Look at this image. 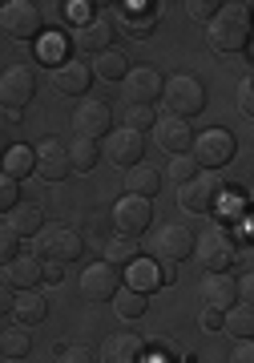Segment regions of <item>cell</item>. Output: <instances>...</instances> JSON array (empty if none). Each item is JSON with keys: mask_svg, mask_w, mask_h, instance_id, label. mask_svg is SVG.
I'll list each match as a JSON object with an SVG mask.
<instances>
[{"mask_svg": "<svg viewBox=\"0 0 254 363\" xmlns=\"http://www.w3.org/2000/svg\"><path fill=\"white\" fill-rule=\"evenodd\" d=\"M126 286H129V291H141V295H150L153 286H162V279H158V262H150V259L129 262V271H126Z\"/></svg>", "mask_w": 254, "mask_h": 363, "instance_id": "cell-28", "label": "cell"}, {"mask_svg": "<svg viewBox=\"0 0 254 363\" xmlns=\"http://www.w3.org/2000/svg\"><path fill=\"white\" fill-rule=\"evenodd\" d=\"M153 121H158V113L150 105H126V130L145 133V130H153Z\"/></svg>", "mask_w": 254, "mask_h": 363, "instance_id": "cell-33", "label": "cell"}, {"mask_svg": "<svg viewBox=\"0 0 254 363\" xmlns=\"http://www.w3.org/2000/svg\"><path fill=\"white\" fill-rule=\"evenodd\" d=\"M153 133H158V145L162 150H170V154H190V145H194V130H190V121L186 117H158L153 121Z\"/></svg>", "mask_w": 254, "mask_h": 363, "instance_id": "cell-16", "label": "cell"}, {"mask_svg": "<svg viewBox=\"0 0 254 363\" xmlns=\"http://www.w3.org/2000/svg\"><path fill=\"white\" fill-rule=\"evenodd\" d=\"M0 174H9L13 182L28 178V174H33V150H25V145L4 150V169H0Z\"/></svg>", "mask_w": 254, "mask_h": 363, "instance_id": "cell-31", "label": "cell"}, {"mask_svg": "<svg viewBox=\"0 0 254 363\" xmlns=\"http://www.w3.org/2000/svg\"><path fill=\"white\" fill-rule=\"evenodd\" d=\"M9 286H21V291H33V286L40 283V271H45V262L37 259V255H16L9 267Z\"/></svg>", "mask_w": 254, "mask_h": 363, "instance_id": "cell-23", "label": "cell"}, {"mask_svg": "<svg viewBox=\"0 0 254 363\" xmlns=\"http://www.w3.org/2000/svg\"><path fill=\"white\" fill-rule=\"evenodd\" d=\"M33 247H37V259L40 262H73V259H81L85 238H81V230H77V226L53 222V226H40V230H37Z\"/></svg>", "mask_w": 254, "mask_h": 363, "instance_id": "cell-2", "label": "cell"}, {"mask_svg": "<svg viewBox=\"0 0 254 363\" xmlns=\"http://www.w3.org/2000/svg\"><path fill=\"white\" fill-rule=\"evenodd\" d=\"M153 255L162 262H182L194 255V234L186 230V226H178V222H165L162 230L153 234Z\"/></svg>", "mask_w": 254, "mask_h": 363, "instance_id": "cell-11", "label": "cell"}, {"mask_svg": "<svg viewBox=\"0 0 254 363\" xmlns=\"http://www.w3.org/2000/svg\"><path fill=\"white\" fill-rule=\"evenodd\" d=\"M121 89H126L129 105H150L153 109V101L162 97V73L150 69V65H133L126 77H121Z\"/></svg>", "mask_w": 254, "mask_h": 363, "instance_id": "cell-10", "label": "cell"}, {"mask_svg": "<svg viewBox=\"0 0 254 363\" xmlns=\"http://www.w3.org/2000/svg\"><path fill=\"white\" fill-rule=\"evenodd\" d=\"M121 291V271L109 267V262H97V267H85L81 271V295L89 303H105Z\"/></svg>", "mask_w": 254, "mask_h": 363, "instance_id": "cell-12", "label": "cell"}, {"mask_svg": "<svg viewBox=\"0 0 254 363\" xmlns=\"http://www.w3.org/2000/svg\"><path fill=\"white\" fill-rule=\"evenodd\" d=\"M89 73H93V77H101V81H121L129 73V61L117 49H105V52H97V57H93Z\"/></svg>", "mask_w": 254, "mask_h": 363, "instance_id": "cell-27", "label": "cell"}, {"mask_svg": "<svg viewBox=\"0 0 254 363\" xmlns=\"http://www.w3.org/2000/svg\"><path fill=\"white\" fill-rule=\"evenodd\" d=\"M57 363H93V351L81 347V343H73V347H57Z\"/></svg>", "mask_w": 254, "mask_h": 363, "instance_id": "cell-40", "label": "cell"}, {"mask_svg": "<svg viewBox=\"0 0 254 363\" xmlns=\"http://www.w3.org/2000/svg\"><path fill=\"white\" fill-rule=\"evenodd\" d=\"M234 150H238V142H234V133L226 130H206L194 138V162H198V169H218L226 166L230 157H234Z\"/></svg>", "mask_w": 254, "mask_h": 363, "instance_id": "cell-8", "label": "cell"}, {"mask_svg": "<svg viewBox=\"0 0 254 363\" xmlns=\"http://www.w3.org/2000/svg\"><path fill=\"white\" fill-rule=\"evenodd\" d=\"M226 190V182L218 169H198L186 186H178V202L182 210H190V214H210L218 206V198Z\"/></svg>", "mask_w": 254, "mask_h": 363, "instance_id": "cell-5", "label": "cell"}, {"mask_svg": "<svg viewBox=\"0 0 254 363\" xmlns=\"http://www.w3.org/2000/svg\"><path fill=\"white\" fill-rule=\"evenodd\" d=\"M37 93V69L33 65H9L0 73V105H9V113H21Z\"/></svg>", "mask_w": 254, "mask_h": 363, "instance_id": "cell-6", "label": "cell"}, {"mask_svg": "<svg viewBox=\"0 0 254 363\" xmlns=\"http://www.w3.org/2000/svg\"><path fill=\"white\" fill-rule=\"evenodd\" d=\"M0 25L13 40H37L40 28H45V16L33 0H9L4 9H0Z\"/></svg>", "mask_w": 254, "mask_h": 363, "instance_id": "cell-7", "label": "cell"}, {"mask_svg": "<svg viewBox=\"0 0 254 363\" xmlns=\"http://www.w3.org/2000/svg\"><path fill=\"white\" fill-rule=\"evenodd\" d=\"M158 279L170 286V283H174V267H170V262H165V267H158Z\"/></svg>", "mask_w": 254, "mask_h": 363, "instance_id": "cell-47", "label": "cell"}, {"mask_svg": "<svg viewBox=\"0 0 254 363\" xmlns=\"http://www.w3.org/2000/svg\"><path fill=\"white\" fill-rule=\"evenodd\" d=\"M40 279H49V283H61V262H45Z\"/></svg>", "mask_w": 254, "mask_h": 363, "instance_id": "cell-46", "label": "cell"}, {"mask_svg": "<svg viewBox=\"0 0 254 363\" xmlns=\"http://www.w3.org/2000/svg\"><path fill=\"white\" fill-rule=\"evenodd\" d=\"M109 40H114V25H109L105 16H85V21L73 28V45L85 49V52H93V57L109 49Z\"/></svg>", "mask_w": 254, "mask_h": 363, "instance_id": "cell-18", "label": "cell"}, {"mask_svg": "<svg viewBox=\"0 0 254 363\" xmlns=\"http://www.w3.org/2000/svg\"><path fill=\"white\" fill-rule=\"evenodd\" d=\"M53 85L61 93H69V97H81L93 85V73L85 61H61V65L53 69Z\"/></svg>", "mask_w": 254, "mask_h": 363, "instance_id": "cell-20", "label": "cell"}, {"mask_svg": "<svg viewBox=\"0 0 254 363\" xmlns=\"http://www.w3.org/2000/svg\"><path fill=\"white\" fill-rule=\"evenodd\" d=\"M165 174L178 182V186H186V182L198 174V162H194L190 154H174V157H170V166H165Z\"/></svg>", "mask_w": 254, "mask_h": 363, "instance_id": "cell-34", "label": "cell"}, {"mask_svg": "<svg viewBox=\"0 0 254 363\" xmlns=\"http://www.w3.org/2000/svg\"><path fill=\"white\" fill-rule=\"evenodd\" d=\"M69 174H89L93 166H97V157H101V150H97V142H89V138H69Z\"/></svg>", "mask_w": 254, "mask_h": 363, "instance_id": "cell-24", "label": "cell"}, {"mask_svg": "<svg viewBox=\"0 0 254 363\" xmlns=\"http://www.w3.org/2000/svg\"><path fill=\"white\" fill-rule=\"evenodd\" d=\"M214 210H222V218L234 222V218H242V214H246V198L234 194V190H222V198H218Z\"/></svg>", "mask_w": 254, "mask_h": 363, "instance_id": "cell-36", "label": "cell"}, {"mask_svg": "<svg viewBox=\"0 0 254 363\" xmlns=\"http://www.w3.org/2000/svg\"><path fill=\"white\" fill-rule=\"evenodd\" d=\"M198 323L206 327V331H222V311H214V307H202V319Z\"/></svg>", "mask_w": 254, "mask_h": 363, "instance_id": "cell-44", "label": "cell"}, {"mask_svg": "<svg viewBox=\"0 0 254 363\" xmlns=\"http://www.w3.org/2000/svg\"><path fill=\"white\" fill-rule=\"evenodd\" d=\"M33 174H40L45 182L69 178V145H65L57 133H49V138L37 145V154H33Z\"/></svg>", "mask_w": 254, "mask_h": 363, "instance_id": "cell-9", "label": "cell"}, {"mask_svg": "<svg viewBox=\"0 0 254 363\" xmlns=\"http://www.w3.org/2000/svg\"><path fill=\"white\" fill-rule=\"evenodd\" d=\"M13 303H16L13 286H9V283H4V279H0V315H4V311H13Z\"/></svg>", "mask_w": 254, "mask_h": 363, "instance_id": "cell-45", "label": "cell"}, {"mask_svg": "<svg viewBox=\"0 0 254 363\" xmlns=\"http://www.w3.org/2000/svg\"><path fill=\"white\" fill-rule=\"evenodd\" d=\"M16 255H21V238L9 234V226H0V267H9Z\"/></svg>", "mask_w": 254, "mask_h": 363, "instance_id": "cell-38", "label": "cell"}, {"mask_svg": "<svg viewBox=\"0 0 254 363\" xmlns=\"http://www.w3.org/2000/svg\"><path fill=\"white\" fill-rule=\"evenodd\" d=\"M153 28H158V16H153V13H133V16L126 13V33L133 40H145Z\"/></svg>", "mask_w": 254, "mask_h": 363, "instance_id": "cell-35", "label": "cell"}, {"mask_svg": "<svg viewBox=\"0 0 254 363\" xmlns=\"http://www.w3.org/2000/svg\"><path fill=\"white\" fill-rule=\"evenodd\" d=\"M9 234H16V238H37V230L45 226V214H40L37 202H16L13 210H9Z\"/></svg>", "mask_w": 254, "mask_h": 363, "instance_id": "cell-21", "label": "cell"}, {"mask_svg": "<svg viewBox=\"0 0 254 363\" xmlns=\"http://www.w3.org/2000/svg\"><path fill=\"white\" fill-rule=\"evenodd\" d=\"M162 97H165V109H170V117H186V121H190L194 113H202V109H206L202 81L190 77V73H178V77L162 81Z\"/></svg>", "mask_w": 254, "mask_h": 363, "instance_id": "cell-4", "label": "cell"}, {"mask_svg": "<svg viewBox=\"0 0 254 363\" xmlns=\"http://www.w3.org/2000/svg\"><path fill=\"white\" fill-rule=\"evenodd\" d=\"M222 331H230L234 339H250L254 335V307L250 303H234V307L222 315Z\"/></svg>", "mask_w": 254, "mask_h": 363, "instance_id": "cell-29", "label": "cell"}, {"mask_svg": "<svg viewBox=\"0 0 254 363\" xmlns=\"http://www.w3.org/2000/svg\"><path fill=\"white\" fill-rule=\"evenodd\" d=\"M101 363H145V343L133 331H114L101 343Z\"/></svg>", "mask_w": 254, "mask_h": 363, "instance_id": "cell-17", "label": "cell"}, {"mask_svg": "<svg viewBox=\"0 0 254 363\" xmlns=\"http://www.w3.org/2000/svg\"><path fill=\"white\" fill-rule=\"evenodd\" d=\"M61 52H65V37H45L40 40V57H45V61L61 65Z\"/></svg>", "mask_w": 254, "mask_h": 363, "instance_id": "cell-41", "label": "cell"}, {"mask_svg": "<svg viewBox=\"0 0 254 363\" xmlns=\"http://www.w3.org/2000/svg\"><path fill=\"white\" fill-rule=\"evenodd\" d=\"M194 250H198V262H202L210 274H226L230 267L238 262V247H234V234H230L226 226L202 230V238L194 242Z\"/></svg>", "mask_w": 254, "mask_h": 363, "instance_id": "cell-3", "label": "cell"}, {"mask_svg": "<svg viewBox=\"0 0 254 363\" xmlns=\"http://www.w3.org/2000/svg\"><path fill=\"white\" fill-rule=\"evenodd\" d=\"M234 298H238L234 274H206V283H202V303L206 307H214V311L226 315L230 307H234Z\"/></svg>", "mask_w": 254, "mask_h": 363, "instance_id": "cell-19", "label": "cell"}, {"mask_svg": "<svg viewBox=\"0 0 254 363\" xmlns=\"http://www.w3.org/2000/svg\"><path fill=\"white\" fill-rule=\"evenodd\" d=\"M206 37H210V49L230 57V52H242L246 40H250V4H234V9H218V16L206 25Z\"/></svg>", "mask_w": 254, "mask_h": 363, "instance_id": "cell-1", "label": "cell"}, {"mask_svg": "<svg viewBox=\"0 0 254 363\" xmlns=\"http://www.w3.org/2000/svg\"><path fill=\"white\" fill-rule=\"evenodd\" d=\"M21 202V190H16V182L9 174H0V214H9V210Z\"/></svg>", "mask_w": 254, "mask_h": 363, "instance_id": "cell-39", "label": "cell"}, {"mask_svg": "<svg viewBox=\"0 0 254 363\" xmlns=\"http://www.w3.org/2000/svg\"><path fill=\"white\" fill-rule=\"evenodd\" d=\"M230 363H254V343H250V339H238V347H234Z\"/></svg>", "mask_w": 254, "mask_h": 363, "instance_id": "cell-43", "label": "cell"}, {"mask_svg": "<svg viewBox=\"0 0 254 363\" xmlns=\"http://www.w3.org/2000/svg\"><path fill=\"white\" fill-rule=\"evenodd\" d=\"M141 154H145V142H141V133H133V130H109L105 133V157L114 162V166H121V169H133L141 162Z\"/></svg>", "mask_w": 254, "mask_h": 363, "instance_id": "cell-13", "label": "cell"}, {"mask_svg": "<svg viewBox=\"0 0 254 363\" xmlns=\"http://www.w3.org/2000/svg\"><path fill=\"white\" fill-rule=\"evenodd\" d=\"M162 190V174L153 166H145V162H138L133 169H126V194H133V198H145L150 202L153 194Z\"/></svg>", "mask_w": 254, "mask_h": 363, "instance_id": "cell-22", "label": "cell"}, {"mask_svg": "<svg viewBox=\"0 0 254 363\" xmlns=\"http://www.w3.org/2000/svg\"><path fill=\"white\" fill-rule=\"evenodd\" d=\"M150 222H153V210H150V202H145V198L126 194V198L114 206V226H117V234L138 238V234L150 230Z\"/></svg>", "mask_w": 254, "mask_h": 363, "instance_id": "cell-14", "label": "cell"}, {"mask_svg": "<svg viewBox=\"0 0 254 363\" xmlns=\"http://www.w3.org/2000/svg\"><path fill=\"white\" fill-rule=\"evenodd\" d=\"M13 315L21 319V327H33L49 315V298L40 295V291H25V295L13 303Z\"/></svg>", "mask_w": 254, "mask_h": 363, "instance_id": "cell-26", "label": "cell"}, {"mask_svg": "<svg viewBox=\"0 0 254 363\" xmlns=\"http://www.w3.org/2000/svg\"><path fill=\"white\" fill-rule=\"evenodd\" d=\"M238 109H242L246 117L254 113V81H250V77H242V85H238Z\"/></svg>", "mask_w": 254, "mask_h": 363, "instance_id": "cell-42", "label": "cell"}, {"mask_svg": "<svg viewBox=\"0 0 254 363\" xmlns=\"http://www.w3.org/2000/svg\"><path fill=\"white\" fill-rule=\"evenodd\" d=\"M109 303H114V311L121 315V319H141V315H145V295H141V291H129V286H121Z\"/></svg>", "mask_w": 254, "mask_h": 363, "instance_id": "cell-32", "label": "cell"}, {"mask_svg": "<svg viewBox=\"0 0 254 363\" xmlns=\"http://www.w3.org/2000/svg\"><path fill=\"white\" fill-rule=\"evenodd\" d=\"M109 130H114V113H109V105H105V101L77 105V113H73V133H77V138L97 142V138H105Z\"/></svg>", "mask_w": 254, "mask_h": 363, "instance_id": "cell-15", "label": "cell"}, {"mask_svg": "<svg viewBox=\"0 0 254 363\" xmlns=\"http://www.w3.org/2000/svg\"><path fill=\"white\" fill-rule=\"evenodd\" d=\"M218 9H222L218 0H190V4H186L190 21H198V25H210V21L218 16Z\"/></svg>", "mask_w": 254, "mask_h": 363, "instance_id": "cell-37", "label": "cell"}, {"mask_svg": "<svg viewBox=\"0 0 254 363\" xmlns=\"http://www.w3.org/2000/svg\"><path fill=\"white\" fill-rule=\"evenodd\" d=\"M28 351H33V335L25 327H4L0 331V355L4 359H25Z\"/></svg>", "mask_w": 254, "mask_h": 363, "instance_id": "cell-30", "label": "cell"}, {"mask_svg": "<svg viewBox=\"0 0 254 363\" xmlns=\"http://www.w3.org/2000/svg\"><path fill=\"white\" fill-rule=\"evenodd\" d=\"M141 259V247H138V238H129V234H114L109 242H105V262L109 267H129V262H138Z\"/></svg>", "mask_w": 254, "mask_h": 363, "instance_id": "cell-25", "label": "cell"}]
</instances>
